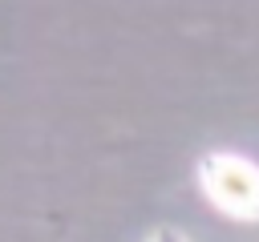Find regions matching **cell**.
I'll list each match as a JSON object with an SVG mask.
<instances>
[{
	"mask_svg": "<svg viewBox=\"0 0 259 242\" xmlns=\"http://www.w3.org/2000/svg\"><path fill=\"white\" fill-rule=\"evenodd\" d=\"M198 182L210 206L239 222H259V165L239 153H210L198 161Z\"/></svg>",
	"mask_w": 259,
	"mask_h": 242,
	"instance_id": "6da1fadb",
	"label": "cell"
},
{
	"mask_svg": "<svg viewBox=\"0 0 259 242\" xmlns=\"http://www.w3.org/2000/svg\"><path fill=\"white\" fill-rule=\"evenodd\" d=\"M154 242H186V238H182V234H174V230H158V234H154Z\"/></svg>",
	"mask_w": 259,
	"mask_h": 242,
	"instance_id": "7a4b0ae2",
	"label": "cell"
}]
</instances>
